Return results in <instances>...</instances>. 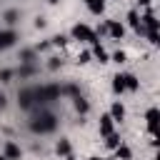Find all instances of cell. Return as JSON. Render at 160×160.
<instances>
[{
    "instance_id": "cell-1",
    "label": "cell",
    "mask_w": 160,
    "mask_h": 160,
    "mask_svg": "<svg viewBox=\"0 0 160 160\" xmlns=\"http://www.w3.org/2000/svg\"><path fill=\"white\" fill-rule=\"evenodd\" d=\"M55 128H58V118H55L52 112H42V110H40V115H35L32 122H30V130H32V132H40V135L52 132Z\"/></svg>"
},
{
    "instance_id": "cell-2",
    "label": "cell",
    "mask_w": 160,
    "mask_h": 160,
    "mask_svg": "<svg viewBox=\"0 0 160 160\" xmlns=\"http://www.w3.org/2000/svg\"><path fill=\"white\" fill-rule=\"evenodd\" d=\"M72 38H75V40H82V42H92V45H98V35H95V30H90V28L82 25V22H78V25L72 28Z\"/></svg>"
},
{
    "instance_id": "cell-3",
    "label": "cell",
    "mask_w": 160,
    "mask_h": 160,
    "mask_svg": "<svg viewBox=\"0 0 160 160\" xmlns=\"http://www.w3.org/2000/svg\"><path fill=\"white\" fill-rule=\"evenodd\" d=\"M18 102H20V108H22V110H30V108H35V102H32V88H25V90H20V92H18Z\"/></svg>"
},
{
    "instance_id": "cell-4",
    "label": "cell",
    "mask_w": 160,
    "mask_h": 160,
    "mask_svg": "<svg viewBox=\"0 0 160 160\" xmlns=\"http://www.w3.org/2000/svg\"><path fill=\"white\" fill-rule=\"evenodd\" d=\"M15 40H18L15 30H0V50H8L10 45H15Z\"/></svg>"
},
{
    "instance_id": "cell-5",
    "label": "cell",
    "mask_w": 160,
    "mask_h": 160,
    "mask_svg": "<svg viewBox=\"0 0 160 160\" xmlns=\"http://www.w3.org/2000/svg\"><path fill=\"white\" fill-rule=\"evenodd\" d=\"M158 118H160V112H158V108H150V110H148V115H145V120H148V130H150V135H155V132H158Z\"/></svg>"
},
{
    "instance_id": "cell-6",
    "label": "cell",
    "mask_w": 160,
    "mask_h": 160,
    "mask_svg": "<svg viewBox=\"0 0 160 160\" xmlns=\"http://www.w3.org/2000/svg\"><path fill=\"white\" fill-rule=\"evenodd\" d=\"M108 32H110L115 40H120V38L125 35V28H122V22H118V20H108Z\"/></svg>"
},
{
    "instance_id": "cell-7",
    "label": "cell",
    "mask_w": 160,
    "mask_h": 160,
    "mask_svg": "<svg viewBox=\"0 0 160 160\" xmlns=\"http://www.w3.org/2000/svg\"><path fill=\"white\" fill-rule=\"evenodd\" d=\"M128 22L132 25V30H135L138 35H145V30H142V25H140V15H138L135 10H130V12H128Z\"/></svg>"
},
{
    "instance_id": "cell-8",
    "label": "cell",
    "mask_w": 160,
    "mask_h": 160,
    "mask_svg": "<svg viewBox=\"0 0 160 160\" xmlns=\"http://www.w3.org/2000/svg\"><path fill=\"white\" fill-rule=\"evenodd\" d=\"M5 160H20V148L15 142H5Z\"/></svg>"
},
{
    "instance_id": "cell-9",
    "label": "cell",
    "mask_w": 160,
    "mask_h": 160,
    "mask_svg": "<svg viewBox=\"0 0 160 160\" xmlns=\"http://www.w3.org/2000/svg\"><path fill=\"white\" fill-rule=\"evenodd\" d=\"M55 150H58V155H65V158H70V152H72V145H70V140H68V138H62V140H58Z\"/></svg>"
},
{
    "instance_id": "cell-10",
    "label": "cell",
    "mask_w": 160,
    "mask_h": 160,
    "mask_svg": "<svg viewBox=\"0 0 160 160\" xmlns=\"http://www.w3.org/2000/svg\"><path fill=\"white\" fill-rule=\"evenodd\" d=\"M42 90H45V100L48 102H52V100L60 98V85H45Z\"/></svg>"
},
{
    "instance_id": "cell-11",
    "label": "cell",
    "mask_w": 160,
    "mask_h": 160,
    "mask_svg": "<svg viewBox=\"0 0 160 160\" xmlns=\"http://www.w3.org/2000/svg\"><path fill=\"white\" fill-rule=\"evenodd\" d=\"M110 132H112V118H110V115H102V118H100V135L108 138Z\"/></svg>"
},
{
    "instance_id": "cell-12",
    "label": "cell",
    "mask_w": 160,
    "mask_h": 160,
    "mask_svg": "<svg viewBox=\"0 0 160 160\" xmlns=\"http://www.w3.org/2000/svg\"><path fill=\"white\" fill-rule=\"evenodd\" d=\"M122 82H125V90H138V88H140V80H138L135 75H130V72L122 75Z\"/></svg>"
},
{
    "instance_id": "cell-13",
    "label": "cell",
    "mask_w": 160,
    "mask_h": 160,
    "mask_svg": "<svg viewBox=\"0 0 160 160\" xmlns=\"http://www.w3.org/2000/svg\"><path fill=\"white\" fill-rule=\"evenodd\" d=\"M75 110H78L80 115H85V112L90 110V102H88L82 95H75Z\"/></svg>"
},
{
    "instance_id": "cell-14",
    "label": "cell",
    "mask_w": 160,
    "mask_h": 160,
    "mask_svg": "<svg viewBox=\"0 0 160 160\" xmlns=\"http://www.w3.org/2000/svg\"><path fill=\"white\" fill-rule=\"evenodd\" d=\"M85 5H88V10L95 12V15H100V12L105 10V2H102V0H85Z\"/></svg>"
},
{
    "instance_id": "cell-15",
    "label": "cell",
    "mask_w": 160,
    "mask_h": 160,
    "mask_svg": "<svg viewBox=\"0 0 160 160\" xmlns=\"http://www.w3.org/2000/svg\"><path fill=\"white\" fill-rule=\"evenodd\" d=\"M90 55H92V58H98L100 62H108V52H105V48H102L100 42H98V45H92V52H90Z\"/></svg>"
},
{
    "instance_id": "cell-16",
    "label": "cell",
    "mask_w": 160,
    "mask_h": 160,
    "mask_svg": "<svg viewBox=\"0 0 160 160\" xmlns=\"http://www.w3.org/2000/svg\"><path fill=\"white\" fill-rule=\"evenodd\" d=\"M18 75L20 78H32V75H38V68L35 65H20L18 68Z\"/></svg>"
},
{
    "instance_id": "cell-17",
    "label": "cell",
    "mask_w": 160,
    "mask_h": 160,
    "mask_svg": "<svg viewBox=\"0 0 160 160\" xmlns=\"http://www.w3.org/2000/svg\"><path fill=\"white\" fill-rule=\"evenodd\" d=\"M110 118H112V120H122V118H125V108H122L120 102H112V108H110Z\"/></svg>"
},
{
    "instance_id": "cell-18",
    "label": "cell",
    "mask_w": 160,
    "mask_h": 160,
    "mask_svg": "<svg viewBox=\"0 0 160 160\" xmlns=\"http://www.w3.org/2000/svg\"><path fill=\"white\" fill-rule=\"evenodd\" d=\"M20 62L22 65H35V50H22L20 52Z\"/></svg>"
},
{
    "instance_id": "cell-19",
    "label": "cell",
    "mask_w": 160,
    "mask_h": 160,
    "mask_svg": "<svg viewBox=\"0 0 160 160\" xmlns=\"http://www.w3.org/2000/svg\"><path fill=\"white\" fill-rule=\"evenodd\" d=\"M115 155H118V160H130L132 152H130L128 145H118V148H115Z\"/></svg>"
},
{
    "instance_id": "cell-20",
    "label": "cell",
    "mask_w": 160,
    "mask_h": 160,
    "mask_svg": "<svg viewBox=\"0 0 160 160\" xmlns=\"http://www.w3.org/2000/svg\"><path fill=\"white\" fill-rule=\"evenodd\" d=\"M105 145H108L110 150H115V148L120 145V135H115V132H110V135L105 138Z\"/></svg>"
},
{
    "instance_id": "cell-21",
    "label": "cell",
    "mask_w": 160,
    "mask_h": 160,
    "mask_svg": "<svg viewBox=\"0 0 160 160\" xmlns=\"http://www.w3.org/2000/svg\"><path fill=\"white\" fill-rule=\"evenodd\" d=\"M112 90H115V92H125V82H122V75H115V78H112Z\"/></svg>"
},
{
    "instance_id": "cell-22",
    "label": "cell",
    "mask_w": 160,
    "mask_h": 160,
    "mask_svg": "<svg viewBox=\"0 0 160 160\" xmlns=\"http://www.w3.org/2000/svg\"><path fill=\"white\" fill-rule=\"evenodd\" d=\"M60 95H72L75 98V95H80V90L75 85H65V88H60Z\"/></svg>"
},
{
    "instance_id": "cell-23",
    "label": "cell",
    "mask_w": 160,
    "mask_h": 160,
    "mask_svg": "<svg viewBox=\"0 0 160 160\" xmlns=\"http://www.w3.org/2000/svg\"><path fill=\"white\" fill-rule=\"evenodd\" d=\"M5 22H8V25H15V22H18V10H8V12H5Z\"/></svg>"
},
{
    "instance_id": "cell-24",
    "label": "cell",
    "mask_w": 160,
    "mask_h": 160,
    "mask_svg": "<svg viewBox=\"0 0 160 160\" xmlns=\"http://www.w3.org/2000/svg\"><path fill=\"white\" fill-rule=\"evenodd\" d=\"M12 75H15L12 70H0V82H10V80H12Z\"/></svg>"
},
{
    "instance_id": "cell-25",
    "label": "cell",
    "mask_w": 160,
    "mask_h": 160,
    "mask_svg": "<svg viewBox=\"0 0 160 160\" xmlns=\"http://www.w3.org/2000/svg\"><path fill=\"white\" fill-rule=\"evenodd\" d=\"M65 42H68L65 35H55V38H50V45H65Z\"/></svg>"
},
{
    "instance_id": "cell-26",
    "label": "cell",
    "mask_w": 160,
    "mask_h": 160,
    "mask_svg": "<svg viewBox=\"0 0 160 160\" xmlns=\"http://www.w3.org/2000/svg\"><path fill=\"white\" fill-rule=\"evenodd\" d=\"M60 65H62V60H60V58H50V62H48V68H50V70H58Z\"/></svg>"
},
{
    "instance_id": "cell-27",
    "label": "cell",
    "mask_w": 160,
    "mask_h": 160,
    "mask_svg": "<svg viewBox=\"0 0 160 160\" xmlns=\"http://www.w3.org/2000/svg\"><path fill=\"white\" fill-rule=\"evenodd\" d=\"M90 58H92V55H90V52L85 50V52H80V55H78V62H88Z\"/></svg>"
},
{
    "instance_id": "cell-28",
    "label": "cell",
    "mask_w": 160,
    "mask_h": 160,
    "mask_svg": "<svg viewBox=\"0 0 160 160\" xmlns=\"http://www.w3.org/2000/svg\"><path fill=\"white\" fill-rule=\"evenodd\" d=\"M112 60H115V62H125V52H122V50H118V52L112 55Z\"/></svg>"
},
{
    "instance_id": "cell-29",
    "label": "cell",
    "mask_w": 160,
    "mask_h": 160,
    "mask_svg": "<svg viewBox=\"0 0 160 160\" xmlns=\"http://www.w3.org/2000/svg\"><path fill=\"white\" fill-rule=\"evenodd\" d=\"M105 32H108V22H102V25L98 28V32H95V35H105Z\"/></svg>"
},
{
    "instance_id": "cell-30",
    "label": "cell",
    "mask_w": 160,
    "mask_h": 160,
    "mask_svg": "<svg viewBox=\"0 0 160 160\" xmlns=\"http://www.w3.org/2000/svg\"><path fill=\"white\" fill-rule=\"evenodd\" d=\"M0 108H5V95L0 92Z\"/></svg>"
},
{
    "instance_id": "cell-31",
    "label": "cell",
    "mask_w": 160,
    "mask_h": 160,
    "mask_svg": "<svg viewBox=\"0 0 160 160\" xmlns=\"http://www.w3.org/2000/svg\"><path fill=\"white\" fill-rule=\"evenodd\" d=\"M138 2H140V5H150L152 0H138Z\"/></svg>"
},
{
    "instance_id": "cell-32",
    "label": "cell",
    "mask_w": 160,
    "mask_h": 160,
    "mask_svg": "<svg viewBox=\"0 0 160 160\" xmlns=\"http://www.w3.org/2000/svg\"><path fill=\"white\" fill-rule=\"evenodd\" d=\"M90 160H105V158H90Z\"/></svg>"
},
{
    "instance_id": "cell-33",
    "label": "cell",
    "mask_w": 160,
    "mask_h": 160,
    "mask_svg": "<svg viewBox=\"0 0 160 160\" xmlns=\"http://www.w3.org/2000/svg\"><path fill=\"white\" fill-rule=\"evenodd\" d=\"M0 160H5V155H0Z\"/></svg>"
},
{
    "instance_id": "cell-34",
    "label": "cell",
    "mask_w": 160,
    "mask_h": 160,
    "mask_svg": "<svg viewBox=\"0 0 160 160\" xmlns=\"http://www.w3.org/2000/svg\"><path fill=\"white\" fill-rule=\"evenodd\" d=\"M48 2H58V0H48Z\"/></svg>"
},
{
    "instance_id": "cell-35",
    "label": "cell",
    "mask_w": 160,
    "mask_h": 160,
    "mask_svg": "<svg viewBox=\"0 0 160 160\" xmlns=\"http://www.w3.org/2000/svg\"><path fill=\"white\" fill-rule=\"evenodd\" d=\"M68 160H72V158H68Z\"/></svg>"
}]
</instances>
